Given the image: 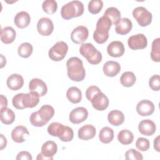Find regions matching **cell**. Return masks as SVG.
Here are the masks:
<instances>
[{
  "instance_id": "6da1fadb",
  "label": "cell",
  "mask_w": 160,
  "mask_h": 160,
  "mask_svg": "<svg viewBox=\"0 0 160 160\" xmlns=\"http://www.w3.org/2000/svg\"><path fill=\"white\" fill-rule=\"evenodd\" d=\"M54 114V109L53 107L46 104L41 106L38 111L33 112L29 117V121L34 126L42 127L49 122Z\"/></svg>"
},
{
  "instance_id": "7a4b0ae2",
  "label": "cell",
  "mask_w": 160,
  "mask_h": 160,
  "mask_svg": "<svg viewBox=\"0 0 160 160\" xmlns=\"http://www.w3.org/2000/svg\"><path fill=\"white\" fill-rule=\"evenodd\" d=\"M68 76L69 78L76 82L82 81L85 78L86 71L81 59L78 57H72L66 62Z\"/></svg>"
},
{
  "instance_id": "3957f363",
  "label": "cell",
  "mask_w": 160,
  "mask_h": 160,
  "mask_svg": "<svg viewBox=\"0 0 160 160\" xmlns=\"http://www.w3.org/2000/svg\"><path fill=\"white\" fill-rule=\"evenodd\" d=\"M111 24V20L107 16L103 15L99 18L93 33V39L97 43L103 44L108 40Z\"/></svg>"
},
{
  "instance_id": "277c9868",
  "label": "cell",
  "mask_w": 160,
  "mask_h": 160,
  "mask_svg": "<svg viewBox=\"0 0 160 160\" xmlns=\"http://www.w3.org/2000/svg\"><path fill=\"white\" fill-rule=\"evenodd\" d=\"M48 132L52 136H57L63 142H69L72 140L74 132L71 128L54 122L48 127Z\"/></svg>"
},
{
  "instance_id": "5b68a950",
  "label": "cell",
  "mask_w": 160,
  "mask_h": 160,
  "mask_svg": "<svg viewBox=\"0 0 160 160\" xmlns=\"http://www.w3.org/2000/svg\"><path fill=\"white\" fill-rule=\"evenodd\" d=\"M83 12L84 5L79 1H70L62 6L61 9L62 18L66 20L81 16Z\"/></svg>"
},
{
  "instance_id": "8992f818",
  "label": "cell",
  "mask_w": 160,
  "mask_h": 160,
  "mask_svg": "<svg viewBox=\"0 0 160 160\" xmlns=\"http://www.w3.org/2000/svg\"><path fill=\"white\" fill-rule=\"evenodd\" d=\"M79 52L91 64H98L102 61L101 53L91 43L82 44Z\"/></svg>"
},
{
  "instance_id": "52a82bcc",
  "label": "cell",
  "mask_w": 160,
  "mask_h": 160,
  "mask_svg": "<svg viewBox=\"0 0 160 160\" xmlns=\"http://www.w3.org/2000/svg\"><path fill=\"white\" fill-rule=\"evenodd\" d=\"M132 16L139 26L145 27L152 22V16L151 12L142 6H138L132 11Z\"/></svg>"
},
{
  "instance_id": "ba28073f",
  "label": "cell",
  "mask_w": 160,
  "mask_h": 160,
  "mask_svg": "<svg viewBox=\"0 0 160 160\" xmlns=\"http://www.w3.org/2000/svg\"><path fill=\"white\" fill-rule=\"evenodd\" d=\"M68 51V46L64 41L57 42L48 52L49 58L54 61H59L63 59Z\"/></svg>"
},
{
  "instance_id": "9c48e42d",
  "label": "cell",
  "mask_w": 160,
  "mask_h": 160,
  "mask_svg": "<svg viewBox=\"0 0 160 160\" xmlns=\"http://www.w3.org/2000/svg\"><path fill=\"white\" fill-rule=\"evenodd\" d=\"M128 46L132 50L142 49L146 48L148 40L143 34H137L130 36L128 40Z\"/></svg>"
},
{
  "instance_id": "30bf717a",
  "label": "cell",
  "mask_w": 160,
  "mask_h": 160,
  "mask_svg": "<svg viewBox=\"0 0 160 160\" xmlns=\"http://www.w3.org/2000/svg\"><path fill=\"white\" fill-rule=\"evenodd\" d=\"M90 101L93 108L98 111H104L109 105L108 98L101 91L97 92Z\"/></svg>"
},
{
  "instance_id": "8fae6325",
  "label": "cell",
  "mask_w": 160,
  "mask_h": 160,
  "mask_svg": "<svg viewBox=\"0 0 160 160\" xmlns=\"http://www.w3.org/2000/svg\"><path fill=\"white\" fill-rule=\"evenodd\" d=\"M88 35L89 31L86 26H78L72 30L71 34V39L76 44H81L88 39Z\"/></svg>"
},
{
  "instance_id": "7c38bea8",
  "label": "cell",
  "mask_w": 160,
  "mask_h": 160,
  "mask_svg": "<svg viewBox=\"0 0 160 160\" xmlns=\"http://www.w3.org/2000/svg\"><path fill=\"white\" fill-rule=\"evenodd\" d=\"M88 116V111L84 107H78L73 109L69 116V121L73 124H79L84 121Z\"/></svg>"
},
{
  "instance_id": "4fadbf2b",
  "label": "cell",
  "mask_w": 160,
  "mask_h": 160,
  "mask_svg": "<svg viewBox=\"0 0 160 160\" xmlns=\"http://www.w3.org/2000/svg\"><path fill=\"white\" fill-rule=\"evenodd\" d=\"M54 24L52 21L48 18H41L37 24V30L42 36H49L53 31Z\"/></svg>"
},
{
  "instance_id": "5bb4252c",
  "label": "cell",
  "mask_w": 160,
  "mask_h": 160,
  "mask_svg": "<svg viewBox=\"0 0 160 160\" xmlns=\"http://www.w3.org/2000/svg\"><path fill=\"white\" fill-rule=\"evenodd\" d=\"M155 109L154 103L148 99H143L139 101L136 106V111L141 116L151 115Z\"/></svg>"
},
{
  "instance_id": "9a60e30c",
  "label": "cell",
  "mask_w": 160,
  "mask_h": 160,
  "mask_svg": "<svg viewBox=\"0 0 160 160\" xmlns=\"http://www.w3.org/2000/svg\"><path fill=\"white\" fill-rule=\"evenodd\" d=\"M29 89L30 91L36 92L39 96H44L48 92L46 83L42 79L38 78H33L30 81Z\"/></svg>"
},
{
  "instance_id": "2e32d148",
  "label": "cell",
  "mask_w": 160,
  "mask_h": 160,
  "mask_svg": "<svg viewBox=\"0 0 160 160\" xmlns=\"http://www.w3.org/2000/svg\"><path fill=\"white\" fill-rule=\"evenodd\" d=\"M124 50L123 43L119 41H114L110 42L107 47L108 54L114 58L122 56L124 53Z\"/></svg>"
},
{
  "instance_id": "e0dca14e",
  "label": "cell",
  "mask_w": 160,
  "mask_h": 160,
  "mask_svg": "<svg viewBox=\"0 0 160 160\" xmlns=\"http://www.w3.org/2000/svg\"><path fill=\"white\" fill-rule=\"evenodd\" d=\"M138 129L141 134L144 136H152L156 130L155 123L150 119L142 120L138 126Z\"/></svg>"
},
{
  "instance_id": "ac0fdd59",
  "label": "cell",
  "mask_w": 160,
  "mask_h": 160,
  "mask_svg": "<svg viewBox=\"0 0 160 160\" xmlns=\"http://www.w3.org/2000/svg\"><path fill=\"white\" fill-rule=\"evenodd\" d=\"M39 96L35 92L30 91L23 94L22 102L24 108H32L38 105L39 102Z\"/></svg>"
},
{
  "instance_id": "d6986e66",
  "label": "cell",
  "mask_w": 160,
  "mask_h": 160,
  "mask_svg": "<svg viewBox=\"0 0 160 160\" xmlns=\"http://www.w3.org/2000/svg\"><path fill=\"white\" fill-rule=\"evenodd\" d=\"M6 84L10 89L16 91L21 89L23 86L24 79L20 74H12L8 78Z\"/></svg>"
},
{
  "instance_id": "ffe728a7",
  "label": "cell",
  "mask_w": 160,
  "mask_h": 160,
  "mask_svg": "<svg viewBox=\"0 0 160 160\" xmlns=\"http://www.w3.org/2000/svg\"><path fill=\"white\" fill-rule=\"evenodd\" d=\"M58 146L56 143L52 141H48L45 142L41 147V154L48 158L50 160L53 159V156L57 152Z\"/></svg>"
},
{
  "instance_id": "44dd1931",
  "label": "cell",
  "mask_w": 160,
  "mask_h": 160,
  "mask_svg": "<svg viewBox=\"0 0 160 160\" xmlns=\"http://www.w3.org/2000/svg\"><path fill=\"white\" fill-rule=\"evenodd\" d=\"M132 28V23L131 21L127 18H123L121 19L116 24L115 31L117 34L120 35H125L131 31Z\"/></svg>"
},
{
  "instance_id": "7402d4cb",
  "label": "cell",
  "mask_w": 160,
  "mask_h": 160,
  "mask_svg": "<svg viewBox=\"0 0 160 160\" xmlns=\"http://www.w3.org/2000/svg\"><path fill=\"white\" fill-rule=\"evenodd\" d=\"M102 70L106 76L108 77H114L120 72L121 66L116 61H109L104 64Z\"/></svg>"
},
{
  "instance_id": "603a6c76",
  "label": "cell",
  "mask_w": 160,
  "mask_h": 160,
  "mask_svg": "<svg viewBox=\"0 0 160 160\" xmlns=\"http://www.w3.org/2000/svg\"><path fill=\"white\" fill-rule=\"evenodd\" d=\"M96 133L94 126L91 124H86L82 126L78 130V138L81 140H89L93 138Z\"/></svg>"
},
{
  "instance_id": "cb8c5ba5",
  "label": "cell",
  "mask_w": 160,
  "mask_h": 160,
  "mask_svg": "<svg viewBox=\"0 0 160 160\" xmlns=\"http://www.w3.org/2000/svg\"><path fill=\"white\" fill-rule=\"evenodd\" d=\"M31 17L30 15L26 11H20L18 12L14 19L15 25L21 29L26 28L30 23Z\"/></svg>"
},
{
  "instance_id": "d4e9b609",
  "label": "cell",
  "mask_w": 160,
  "mask_h": 160,
  "mask_svg": "<svg viewBox=\"0 0 160 160\" xmlns=\"http://www.w3.org/2000/svg\"><path fill=\"white\" fill-rule=\"evenodd\" d=\"M25 134L29 135V132L28 129L24 126H18L11 132L12 139L18 143H21L25 141L24 136Z\"/></svg>"
},
{
  "instance_id": "484cf974",
  "label": "cell",
  "mask_w": 160,
  "mask_h": 160,
  "mask_svg": "<svg viewBox=\"0 0 160 160\" xmlns=\"http://www.w3.org/2000/svg\"><path fill=\"white\" fill-rule=\"evenodd\" d=\"M16 31L11 26H6L1 30V40L4 44L12 43L16 38Z\"/></svg>"
},
{
  "instance_id": "4316f807",
  "label": "cell",
  "mask_w": 160,
  "mask_h": 160,
  "mask_svg": "<svg viewBox=\"0 0 160 160\" xmlns=\"http://www.w3.org/2000/svg\"><path fill=\"white\" fill-rule=\"evenodd\" d=\"M108 120L111 125L118 126L124 122V115L119 110H112L108 113Z\"/></svg>"
},
{
  "instance_id": "83f0119b",
  "label": "cell",
  "mask_w": 160,
  "mask_h": 160,
  "mask_svg": "<svg viewBox=\"0 0 160 160\" xmlns=\"http://www.w3.org/2000/svg\"><path fill=\"white\" fill-rule=\"evenodd\" d=\"M66 97L71 102L77 104L81 101L82 92L78 88L72 86L67 90Z\"/></svg>"
},
{
  "instance_id": "f1b7e54d",
  "label": "cell",
  "mask_w": 160,
  "mask_h": 160,
  "mask_svg": "<svg viewBox=\"0 0 160 160\" xmlns=\"http://www.w3.org/2000/svg\"><path fill=\"white\" fill-rule=\"evenodd\" d=\"M114 138V131L109 127L102 128L99 134V139L101 142L104 144H108L112 141Z\"/></svg>"
},
{
  "instance_id": "f546056e",
  "label": "cell",
  "mask_w": 160,
  "mask_h": 160,
  "mask_svg": "<svg viewBox=\"0 0 160 160\" xmlns=\"http://www.w3.org/2000/svg\"><path fill=\"white\" fill-rule=\"evenodd\" d=\"M15 120V114L9 108L1 109V121L5 124H11Z\"/></svg>"
},
{
  "instance_id": "4dcf8cb0",
  "label": "cell",
  "mask_w": 160,
  "mask_h": 160,
  "mask_svg": "<svg viewBox=\"0 0 160 160\" xmlns=\"http://www.w3.org/2000/svg\"><path fill=\"white\" fill-rule=\"evenodd\" d=\"M104 15L107 16L114 25H116V24L121 19V12L115 7H109L107 8L104 13Z\"/></svg>"
},
{
  "instance_id": "1f68e13d",
  "label": "cell",
  "mask_w": 160,
  "mask_h": 160,
  "mask_svg": "<svg viewBox=\"0 0 160 160\" xmlns=\"http://www.w3.org/2000/svg\"><path fill=\"white\" fill-rule=\"evenodd\" d=\"M118 141L124 145H128L132 142L134 135L131 131L128 129H123L119 132L118 134Z\"/></svg>"
},
{
  "instance_id": "d6a6232c",
  "label": "cell",
  "mask_w": 160,
  "mask_h": 160,
  "mask_svg": "<svg viewBox=\"0 0 160 160\" xmlns=\"http://www.w3.org/2000/svg\"><path fill=\"white\" fill-rule=\"evenodd\" d=\"M136 81L134 74L131 71H126L122 73L120 78V82L124 87H131Z\"/></svg>"
},
{
  "instance_id": "836d02e7",
  "label": "cell",
  "mask_w": 160,
  "mask_h": 160,
  "mask_svg": "<svg viewBox=\"0 0 160 160\" xmlns=\"http://www.w3.org/2000/svg\"><path fill=\"white\" fill-rule=\"evenodd\" d=\"M160 38L155 39L152 42L151 58L153 61H160Z\"/></svg>"
},
{
  "instance_id": "e575fe53",
  "label": "cell",
  "mask_w": 160,
  "mask_h": 160,
  "mask_svg": "<svg viewBox=\"0 0 160 160\" xmlns=\"http://www.w3.org/2000/svg\"><path fill=\"white\" fill-rule=\"evenodd\" d=\"M33 51L32 46L29 42L22 43L18 48V52L19 56L23 58H29Z\"/></svg>"
},
{
  "instance_id": "d590c367",
  "label": "cell",
  "mask_w": 160,
  "mask_h": 160,
  "mask_svg": "<svg viewBox=\"0 0 160 160\" xmlns=\"http://www.w3.org/2000/svg\"><path fill=\"white\" fill-rule=\"evenodd\" d=\"M42 8L46 13L49 14H53L58 8L57 2L54 0H46L42 2Z\"/></svg>"
},
{
  "instance_id": "8d00e7d4",
  "label": "cell",
  "mask_w": 160,
  "mask_h": 160,
  "mask_svg": "<svg viewBox=\"0 0 160 160\" xmlns=\"http://www.w3.org/2000/svg\"><path fill=\"white\" fill-rule=\"evenodd\" d=\"M103 7V2L101 0H91L88 3V10L93 14L99 13Z\"/></svg>"
},
{
  "instance_id": "74e56055",
  "label": "cell",
  "mask_w": 160,
  "mask_h": 160,
  "mask_svg": "<svg viewBox=\"0 0 160 160\" xmlns=\"http://www.w3.org/2000/svg\"><path fill=\"white\" fill-rule=\"evenodd\" d=\"M126 160H142L143 156L142 154L134 149H129L125 153Z\"/></svg>"
},
{
  "instance_id": "f35d334b",
  "label": "cell",
  "mask_w": 160,
  "mask_h": 160,
  "mask_svg": "<svg viewBox=\"0 0 160 160\" xmlns=\"http://www.w3.org/2000/svg\"><path fill=\"white\" fill-rule=\"evenodd\" d=\"M136 146L141 151H146L149 148L150 143L148 139L144 138H139L136 142Z\"/></svg>"
},
{
  "instance_id": "ab89813d",
  "label": "cell",
  "mask_w": 160,
  "mask_h": 160,
  "mask_svg": "<svg viewBox=\"0 0 160 160\" xmlns=\"http://www.w3.org/2000/svg\"><path fill=\"white\" fill-rule=\"evenodd\" d=\"M149 86L152 90L158 91L160 89L159 75L155 74L151 77L149 80Z\"/></svg>"
},
{
  "instance_id": "60d3db41",
  "label": "cell",
  "mask_w": 160,
  "mask_h": 160,
  "mask_svg": "<svg viewBox=\"0 0 160 160\" xmlns=\"http://www.w3.org/2000/svg\"><path fill=\"white\" fill-rule=\"evenodd\" d=\"M24 93H18L16 95H15L12 99V103L13 106L18 109H24V107L22 104V99Z\"/></svg>"
},
{
  "instance_id": "b9f144b4",
  "label": "cell",
  "mask_w": 160,
  "mask_h": 160,
  "mask_svg": "<svg viewBox=\"0 0 160 160\" xmlns=\"http://www.w3.org/2000/svg\"><path fill=\"white\" fill-rule=\"evenodd\" d=\"M101 91V89L96 86H89L86 91V97L90 101L92 98L98 92Z\"/></svg>"
},
{
  "instance_id": "7bdbcfd3",
  "label": "cell",
  "mask_w": 160,
  "mask_h": 160,
  "mask_svg": "<svg viewBox=\"0 0 160 160\" xmlns=\"http://www.w3.org/2000/svg\"><path fill=\"white\" fill-rule=\"evenodd\" d=\"M17 160H32V158L31 154L28 151H21L19 152L16 158Z\"/></svg>"
},
{
  "instance_id": "ee69618b",
  "label": "cell",
  "mask_w": 160,
  "mask_h": 160,
  "mask_svg": "<svg viewBox=\"0 0 160 160\" xmlns=\"http://www.w3.org/2000/svg\"><path fill=\"white\" fill-rule=\"evenodd\" d=\"M0 98H1V109L7 108V106H8L7 98L2 94L0 96Z\"/></svg>"
},
{
  "instance_id": "f6af8a7d",
  "label": "cell",
  "mask_w": 160,
  "mask_h": 160,
  "mask_svg": "<svg viewBox=\"0 0 160 160\" xmlns=\"http://www.w3.org/2000/svg\"><path fill=\"white\" fill-rule=\"evenodd\" d=\"M7 145V139L6 138L3 136L2 134H1V148L0 150H2Z\"/></svg>"
},
{
  "instance_id": "bcb514c9",
  "label": "cell",
  "mask_w": 160,
  "mask_h": 160,
  "mask_svg": "<svg viewBox=\"0 0 160 160\" xmlns=\"http://www.w3.org/2000/svg\"><path fill=\"white\" fill-rule=\"evenodd\" d=\"M154 148L155 150L158 152L160 151V148H159V136H158L154 141Z\"/></svg>"
}]
</instances>
